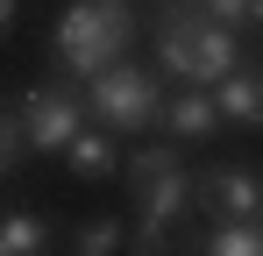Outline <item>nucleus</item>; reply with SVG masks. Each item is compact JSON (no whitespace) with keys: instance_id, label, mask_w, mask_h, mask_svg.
<instances>
[{"instance_id":"f257e3e1","label":"nucleus","mask_w":263,"mask_h":256,"mask_svg":"<svg viewBox=\"0 0 263 256\" xmlns=\"http://www.w3.org/2000/svg\"><path fill=\"white\" fill-rule=\"evenodd\" d=\"M135 36V0H71L57 22V57L71 79H92L100 64H114Z\"/></svg>"},{"instance_id":"f03ea898","label":"nucleus","mask_w":263,"mask_h":256,"mask_svg":"<svg viewBox=\"0 0 263 256\" xmlns=\"http://www.w3.org/2000/svg\"><path fill=\"white\" fill-rule=\"evenodd\" d=\"M235 57H242L235 50V29L206 22V7H171L164 29H157V64L171 79H185V85H214Z\"/></svg>"},{"instance_id":"7ed1b4c3","label":"nucleus","mask_w":263,"mask_h":256,"mask_svg":"<svg viewBox=\"0 0 263 256\" xmlns=\"http://www.w3.org/2000/svg\"><path fill=\"white\" fill-rule=\"evenodd\" d=\"M86 85H92V121L107 128V135H142V128L164 114V93H157V71H149V64L114 57V64H100Z\"/></svg>"},{"instance_id":"20e7f679","label":"nucleus","mask_w":263,"mask_h":256,"mask_svg":"<svg viewBox=\"0 0 263 256\" xmlns=\"http://www.w3.org/2000/svg\"><path fill=\"white\" fill-rule=\"evenodd\" d=\"M79 128H86V93L71 79H50L22 100V142L29 150H64Z\"/></svg>"},{"instance_id":"39448f33","label":"nucleus","mask_w":263,"mask_h":256,"mask_svg":"<svg viewBox=\"0 0 263 256\" xmlns=\"http://www.w3.org/2000/svg\"><path fill=\"white\" fill-rule=\"evenodd\" d=\"M192 207L206 213V221H228V213H256L263 207V178L242 164H220L206 178H192Z\"/></svg>"},{"instance_id":"423d86ee","label":"nucleus","mask_w":263,"mask_h":256,"mask_svg":"<svg viewBox=\"0 0 263 256\" xmlns=\"http://www.w3.org/2000/svg\"><path fill=\"white\" fill-rule=\"evenodd\" d=\"M214 107H220V121H235V128H263V64H228L214 85Z\"/></svg>"},{"instance_id":"0eeeda50","label":"nucleus","mask_w":263,"mask_h":256,"mask_svg":"<svg viewBox=\"0 0 263 256\" xmlns=\"http://www.w3.org/2000/svg\"><path fill=\"white\" fill-rule=\"evenodd\" d=\"M157 121L171 128L178 142H199V135H214V128H220V107H214V93H206V85H185Z\"/></svg>"},{"instance_id":"6e6552de","label":"nucleus","mask_w":263,"mask_h":256,"mask_svg":"<svg viewBox=\"0 0 263 256\" xmlns=\"http://www.w3.org/2000/svg\"><path fill=\"white\" fill-rule=\"evenodd\" d=\"M64 164H71V178H92V185H100V178L121 171V150H114L107 128H79V135L64 142Z\"/></svg>"},{"instance_id":"1a4fd4ad","label":"nucleus","mask_w":263,"mask_h":256,"mask_svg":"<svg viewBox=\"0 0 263 256\" xmlns=\"http://www.w3.org/2000/svg\"><path fill=\"white\" fill-rule=\"evenodd\" d=\"M206 256H263V213H228V221H206V242H192Z\"/></svg>"},{"instance_id":"9d476101","label":"nucleus","mask_w":263,"mask_h":256,"mask_svg":"<svg viewBox=\"0 0 263 256\" xmlns=\"http://www.w3.org/2000/svg\"><path fill=\"white\" fill-rule=\"evenodd\" d=\"M36 249H50V221L43 213H29V207L0 213V256H36Z\"/></svg>"},{"instance_id":"9b49d317","label":"nucleus","mask_w":263,"mask_h":256,"mask_svg":"<svg viewBox=\"0 0 263 256\" xmlns=\"http://www.w3.org/2000/svg\"><path fill=\"white\" fill-rule=\"evenodd\" d=\"M71 249H79V256H114V249H128V242H121V221H79V228H71Z\"/></svg>"},{"instance_id":"f8f14e48","label":"nucleus","mask_w":263,"mask_h":256,"mask_svg":"<svg viewBox=\"0 0 263 256\" xmlns=\"http://www.w3.org/2000/svg\"><path fill=\"white\" fill-rule=\"evenodd\" d=\"M220 29H263V0H199Z\"/></svg>"},{"instance_id":"ddd939ff","label":"nucleus","mask_w":263,"mask_h":256,"mask_svg":"<svg viewBox=\"0 0 263 256\" xmlns=\"http://www.w3.org/2000/svg\"><path fill=\"white\" fill-rule=\"evenodd\" d=\"M22 150H29V142H22V107H0V178L14 171Z\"/></svg>"},{"instance_id":"4468645a","label":"nucleus","mask_w":263,"mask_h":256,"mask_svg":"<svg viewBox=\"0 0 263 256\" xmlns=\"http://www.w3.org/2000/svg\"><path fill=\"white\" fill-rule=\"evenodd\" d=\"M7 29H14V0H0V43H7Z\"/></svg>"},{"instance_id":"2eb2a0df","label":"nucleus","mask_w":263,"mask_h":256,"mask_svg":"<svg viewBox=\"0 0 263 256\" xmlns=\"http://www.w3.org/2000/svg\"><path fill=\"white\" fill-rule=\"evenodd\" d=\"M256 213H263V207H256Z\"/></svg>"}]
</instances>
